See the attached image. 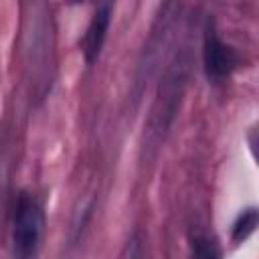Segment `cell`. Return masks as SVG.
Returning <instances> with one entry per match:
<instances>
[{"label":"cell","instance_id":"1","mask_svg":"<svg viewBox=\"0 0 259 259\" xmlns=\"http://www.w3.org/2000/svg\"><path fill=\"white\" fill-rule=\"evenodd\" d=\"M45 235V212L34 196L20 192L14 206L12 255L14 259H36Z\"/></svg>","mask_w":259,"mask_h":259},{"label":"cell","instance_id":"2","mask_svg":"<svg viewBox=\"0 0 259 259\" xmlns=\"http://www.w3.org/2000/svg\"><path fill=\"white\" fill-rule=\"evenodd\" d=\"M237 67V53L225 45L214 30H206L204 36V69L208 77L223 79Z\"/></svg>","mask_w":259,"mask_h":259},{"label":"cell","instance_id":"3","mask_svg":"<svg viewBox=\"0 0 259 259\" xmlns=\"http://www.w3.org/2000/svg\"><path fill=\"white\" fill-rule=\"evenodd\" d=\"M109 22H111V6H101L93 14V18L87 26V32L83 36V53H85V59L89 63H93L99 57V51H101L105 36H107Z\"/></svg>","mask_w":259,"mask_h":259},{"label":"cell","instance_id":"4","mask_svg":"<svg viewBox=\"0 0 259 259\" xmlns=\"http://www.w3.org/2000/svg\"><path fill=\"white\" fill-rule=\"evenodd\" d=\"M255 227H257V210L255 208L243 210L233 225V241H237V243L245 241L249 235H253Z\"/></svg>","mask_w":259,"mask_h":259},{"label":"cell","instance_id":"5","mask_svg":"<svg viewBox=\"0 0 259 259\" xmlns=\"http://www.w3.org/2000/svg\"><path fill=\"white\" fill-rule=\"evenodd\" d=\"M190 259H223V257H221V249H219L214 239H210V237H196L194 243H192Z\"/></svg>","mask_w":259,"mask_h":259},{"label":"cell","instance_id":"6","mask_svg":"<svg viewBox=\"0 0 259 259\" xmlns=\"http://www.w3.org/2000/svg\"><path fill=\"white\" fill-rule=\"evenodd\" d=\"M138 251H140L138 241H136V239H132V241L125 245V249H123V253H121V257H119V259H138Z\"/></svg>","mask_w":259,"mask_h":259}]
</instances>
